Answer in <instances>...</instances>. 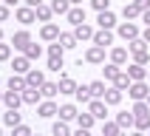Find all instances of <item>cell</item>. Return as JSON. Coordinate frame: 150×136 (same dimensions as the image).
Instances as JSON below:
<instances>
[{"label": "cell", "instance_id": "cell-1", "mask_svg": "<svg viewBox=\"0 0 150 136\" xmlns=\"http://www.w3.org/2000/svg\"><path fill=\"white\" fill-rule=\"evenodd\" d=\"M119 37L125 42H130V40H136V37H142V34H139V25L136 23H119Z\"/></svg>", "mask_w": 150, "mask_h": 136}, {"label": "cell", "instance_id": "cell-2", "mask_svg": "<svg viewBox=\"0 0 150 136\" xmlns=\"http://www.w3.org/2000/svg\"><path fill=\"white\" fill-rule=\"evenodd\" d=\"M127 93H130V99H147L150 88H147V82H144V79H139V82H130Z\"/></svg>", "mask_w": 150, "mask_h": 136}, {"label": "cell", "instance_id": "cell-3", "mask_svg": "<svg viewBox=\"0 0 150 136\" xmlns=\"http://www.w3.org/2000/svg\"><path fill=\"white\" fill-rule=\"evenodd\" d=\"M85 62H91V65L105 62V48H102V45H91V48L85 51Z\"/></svg>", "mask_w": 150, "mask_h": 136}, {"label": "cell", "instance_id": "cell-4", "mask_svg": "<svg viewBox=\"0 0 150 136\" xmlns=\"http://www.w3.org/2000/svg\"><path fill=\"white\" fill-rule=\"evenodd\" d=\"M14 14H17V20H20L23 25H31V23H37V11H34L31 6H20V8L14 11Z\"/></svg>", "mask_w": 150, "mask_h": 136}, {"label": "cell", "instance_id": "cell-5", "mask_svg": "<svg viewBox=\"0 0 150 136\" xmlns=\"http://www.w3.org/2000/svg\"><path fill=\"white\" fill-rule=\"evenodd\" d=\"M88 110L93 113V119H102V122H105V116H108V105H105V99H91V102H88Z\"/></svg>", "mask_w": 150, "mask_h": 136}, {"label": "cell", "instance_id": "cell-6", "mask_svg": "<svg viewBox=\"0 0 150 136\" xmlns=\"http://www.w3.org/2000/svg\"><path fill=\"white\" fill-rule=\"evenodd\" d=\"M11 68H14V74H28V71H31V59L25 57V54H20V57H14L11 59Z\"/></svg>", "mask_w": 150, "mask_h": 136}, {"label": "cell", "instance_id": "cell-7", "mask_svg": "<svg viewBox=\"0 0 150 136\" xmlns=\"http://www.w3.org/2000/svg\"><path fill=\"white\" fill-rule=\"evenodd\" d=\"M40 37H42L45 42H54V40H59V25H57V23H45V25L40 28Z\"/></svg>", "mask_w": 150, "mask_h": 136}, {"label": "cell", "instance_id": "cell-8", "mask_svg": "<svg viewBox=\"0 0 150 136\" xmlns=\"http://www.w3.org/2000/svg\"><path fill=\"white\" fill-rule=\"evenodd\" d=\"M93 45H102V48L113 45V34H110L108 28H99V31H93Z\"/></svg>", "mask_w": 150, "mask_h": 136}, {"label": "cell", "instance_id": "cell-9", "mask_svg": "<svg viewBox=\"0 0 150 136\" xmlns=\"http://www.w3.org/2000/svg\"><path fill=\"white\" fill-rule=\"evenodd\" d=\"M3 105L6 108H20L23 105V93L20 91H3Z\"/></svg>", "mask_w": 150, "mask_h": 136}, {"label": "cell", "instance_id": "cell-10", "mask_svg": "<svg viewBox=\"0 0 150 136\" xmlns=\"http://www.w3.org/2000/svg\"><path fill=\"white\" fill-rule=\"evenodd\" d=\"M127 76H130L133 82H139V79H147V65H139V62H130V65H127Z\"/></svg>", "mask_w": 150, "mask_h": 136}, {"label": "cell", "instance_id": "cell-11", "mask_svg": "<svg viewBox=\"0 0 150 136\" xmlns=\"http://www.w3.org/2000/svg\"><path fill=\"white\" fill-rule=\"evenodd\" d=\"M37 113H40L42 119H51V116H57V113H59V108H57L51 99H45V102H40V105H37Z\"/></svg>", "mask_w": 150, "mask_h": 136}, {"label": "cell", "instance_id": "cell-12", "mask_svg": "<svg viewBox=\"0 0 150 136\" xmlns=\"http://www.w3.org/2000/svg\"><path fill=\"white\" fill-rule=\"evenodd\" d=\"M31 42V34L28 31H14V37H11V48L17 51H25V45Z\"/></svg>", "mask_w": 150, "mask_h": 136}, {"label": "cell", "instance_id": "cell-13", "mask_svg": "<svg viewBox=\"0 0 150 136\" xmlns=\"http://www.w3.org/2000/svg\"><path fill=\"white\" fill-rule=\"evenodd\" d=\"M96 23H99V28H108V31H110V28L116 25V14L105 8V11H99V17H96Z\"/></svg>", "mask_w": 150, "mask_h": 136}, {"label": "cell", "instance_id": "cell-14", "mask_svg": "<svg viewBox=\"0 0 150 136\" xmlns=\"http://www.w3.org/2000/svg\"><path fill=\"white\" fill-rule=\"evenodd\" d=\"M74 37H76L79 42H82V40H93V25H88V23L74 25Z\"/></svg>", "mask_w": 150, "mask_h": 136}, {"label": "cell", "instance_id": "cell-15", "mask_svg": "<svg viewBox=\"0 0 150 136\" xmlns=\"http://www.w3.org/2000/svg\"><path fill=\"white\" fill-rule=\"evenodd\" d=\"M25 82L31 85V88H40V85L45 82V74H42L40 68H31V71H28V74H25Z\"/></svg>", "mask_w": 150, "mask_h": 136}, {"label": "cell", "instance_id": "cell-16", "mask_svg": "<svg viewBox=\"0 0 150 136\" xmlns=\"http://www.w3.org/2000/svg\"><path fill=\"white\" fill-rule=\"evenodd\" d=\"M68 23H74V25H79V23H85V8L82 6H71L68 8Z\"/></svg>", "mask_w": 150, "mask_h": 136}, {"label": "cell", "instance_id": "cell-17", "mask_svg": "<svg viewBox=\"0 0 150 136\" xmlns=\"http://www.w3.org/2000/svg\"><path fill=\"white\" fill-rule=\"evenodd\" d=\"M28 88V82H25L23 74H11L8 76V91H25Z\"/></svg>", "mask_w": 150, "mask_h": 136}, {"label": "cell", "instance_id": "cell-18", "mask_svg": "<svg viewBox=\"0 0 150 136\" xmlns=\"http://www.w3.org/2000/svg\"><path fill=\"white\" fill-rule=\"evenodd\" d=\"M23 93V102H28V105H40V88H31V85H28V88H25V91H20Z\"/></svg>", "mask_w": 150, "mask_h": 136}, {"label": "cell", "instance_id": "cell-19", "mask_svg": "<svg viewBox=\"0 0 150 136\" xmlns=\"http://www.w3.org/2000/svg\"><path fill=\"white\" fill-rule=\"evenodd\" d=\"M3 122H6L8 127H17L20 122H23V116H20V110H17V108H8L6 113H3Z\"/></svg>", "mask_w": 150, "mask_h": 136}, {"label": "cell", "instance_id": "cell-20", "mask_svg": "<svg viewBox=\"0 0 150 136\" xmlns=\"http://www.w3.org/2000/svg\"><path fill=\"white\" fill-rule=\"evenodd\" d=\"M74 96H76V102H82V105H88V102L93 99V93H91V88H88V85H76Z\"/></svg>", "mask_w": 150, "mask_h": 136}, {"label": "cell", "instance_id": "cell-21", "mask_svg": "<svg viewBox=\"0 0 150 136\" xmlns=\"http://www.w3.org/2000/svg\"><path fill=\"white\" fill-rule=\"evenodd\" d=\"M110 62H116V65H125L127 62V48L125 45H116V48L110 51Z\"/></svg>", "mask_w": 150, "mask_h": 136}, {"label": "cell", "instance_id": "cell-22", "mask_svg": "<svg viewBox=\"0 0 150 136\" xmlns=\"http://www.w3.org/2000/svg\"><path fill=\"white\" fill-rule=\"evenodd\" d=\"M76 42H79V40H76V37H74V31H59V45H62V48H76Z\"/></svg>", "mask_w": 150, "mask_h": 136}, {"label": "cell", "instance_id": "cell-23", "mask_svg": "<svg viewBox=\"0 0 150 136\" xmlns=\"http://www.w3.org/2000/svg\"><path fill=\"white\" fill-rule=\"evenodd\" d=\"M102 99H105V105H119V102H122V91L113 85V88H108V91H105V96H102Z\"/></svg>", "mask_w": 150, "mask_h": 136}, {"label": "cell", "instance_id": "cell-24", "mask_svg": "<svg viewBox=\"0 0 150 136\" xmlns=\"http://www.w3.org/2000/svg\"><path fill=\"white\" fill-rule=\"evenodd\" d=\"M122 14H125V20H136V17H142V8H139V6L133 3V0H130V3H125Z\"/></svg>", "mask_w": 150, "mask_h": 136}, {"label": "cell", "instance_id": "cell-25", "mask_svg": "<svg viewBox=\"0 0 150 136\" xmlns=\"http://www.w3.org/2000/svg\"><path fill=\"white\" fill-rule=\"evenodd\" d=\"M133 122H136L133 110H130V113H127V110H122V113H116V125H119V127H133Z\"/></svg>", "mask_w": 150, "mask_h": 136}, {"label": "cell", "instance_id": "cell-26", "mask_svg": "<svg viewBox=\"0 0 150 136\" xmlns=\"http://www.w3.org/2000/svg\"><path fill=\"white\" fill-rule=\"evenodd\" d=\"M93 122H96V119H93L91 110H85V113H76V125H79V127H88V130H91Z\"/></svg>", "mask_w": 150, "mask_h": 136}, {"label": "cell", "instance_id": "cell-27", "mask_svg": "<svg viewBox=\"0 0 150 136\" xmlns=\"http://www.w3.org/2000/svg\"><path fill=\"white\" fill-rule=\"evenodd\" d=\"M59 93H74L76 91V82H74V79H71V76H59Z\"/></svg>", "mask_w": 150, "mask_h": 136}, {"label": "cell", "instance_id": "cell-28", "mask_svg": "<svg viewBox=\"0 0 150 136\" xmlns=\"http://www.w3.org/2000/svg\"><path fill=\"white\" fill-rule=\"evenodd\" d=\"M40 93L45 96V99H51V96H57V93H59V85L57 82H42L40 85Z\"/></svg>", "mask_w": 150, "mask_h": 136}, {"label": "cell", "instance_id": "cell-29", "mask_svg": "<svg viewBox=\"0 0 150 136\" xmlns=\"http://www.w3.org/2000/svg\"><path fill=\"white\" fill-rule=\"evenodd\" d=\"M48 6H51V11H54V14H68L71 3H68V0H51Z\"/></svg>", "mask_w": 150, "mask_h": 136}, {"label": "cell", "instance_id": "cell-30", "mask_svg": "<svg viewBox=\"0 0 150 136\" xmlns=\"http://www.w3.org/2000/svg\"><path fill=\"white\" fill-rule=\"evenodd\" d=\"M34 11H37V20H40V23H48V20H51V14H54L48 3H42V6H37Z\"/></svg>", "mask_w": 150, "mask_h": 136}, {"label": "cell", "instance_id": "cell-31", "mask_svg": "<svg viewBox=\"0 0 150 136\" xmlns=\"http://www.w3.org/2000/svg\"><path fill=\"white\" fill-rule=\"evenodd\" d=\"M88 88H91L93 99H102V96H105V91H108V88H105V82H102V79H93V82L88 85Z\"/></svg>", "mask_w": 150, "mask_h": 136}, {"label": "cell", "instance_id": "cell-32", "mask_svg": "<svg viewBox=\"0 0 150 136\" xmlns=\"http://www.w3.org/2000/svg\"><path fill=\"white\" fill-rule=\"evenodd\" d=\"M23 54H25L28 59H40V57H42V45H37V42H28Z\"/></svg>", "mask_w": 150, "mask_h": 136}, {"label": "cell", "instance_id": "cell-33", "mask_svg": "<svg viewBox=\"0 0 150 136\" xmlns=\"http://www.w3.org/2000/svg\"><path fill=\"white\" fill-rule=\"evenodd\" d=\"M59 119H62V122L76 119V105H62V108H59Z\"/></svg>", "mask_w": 150, "mask_h": 136}, {"label": "cell", "instance_id": "cell-34", "mask_svg": "<svg viewBox=\"0 0 150 136\" xmlns=\"http://www.w3.org/2000/svg\"><path fill=\"white\" fill-rule=\"evenodd\" d=\"M130 82H133V79L127 76V71H122V74H119L116 79H113V85H116L119 91H127V88H130Z\"/></svg>", "mask_w": 150, "mask_h": 136}, {"label": "cell", "instance_id": "cell-35", "mask_svg": "<svg viewBox=\"0 0 150 136\" xmlns=\"http://www.w3.org/2000/svg\"><path fill=\"white\" fill-rule=\"evenodd\" d=\"M119 74H122V65H116V62L105 65V79H108V82H113V79H116Z\"/></svg>", "mask_w": 150, "mask_h": 136}, {"label": "cell", "instance_id": "cell-36", "mask_svg": "<svg viewBox=\"0 0 150 136\" xmlns=\"http://www.w3.org/2000/svg\"><path fill=\"white\" fill-rule=\"evenodd\" d=\"M119 130H122V127H119L116 122H108V119L102 122V136H119Z\"/></svg>", "mask_w": 150, "mask_h": 136}, {"label": "cell", "instance_id": "cell-37", "mask_svg": "<svg viewBox=\"0 0 150 136\" xmlns=\"http://www.w3.org/2000/svg\"><path fill=\"white\" fill-rule=\"evenodd\" d=\"M51 133H54V136H71L68 122H62V119H59V122H54V125H51Z\"/></svg>", "mask_w": 150, "mask_h": 136}, {"label": "cell", "instance_id": "cell-38", "mask_svg": "<svg viewBox=\"0 0 150 136\" xmlns=\"http://www.w3.org/2000/svg\"><path fill=\"white\" fill-rule=\"evenodd\" d=\"M133 62H139V65H147V62H150V51H147V48L133 51Z\"/></svg>", "mask_w": 150, "mask_h": 136}, {"label": "cell", "instance_id": "cell-39", "mask_svg": "<svg viewBox=\"0 0 150 136\" xmlns=\"http://www.w3.org/2000/svg\"><path fill=\"white\" fill-rule=\"evenodd\" d=\"M133 127H136V130H147V127H150V113H142V116H136Z\"/></svg>", "mask_w": 150, "mask_h": 136}, {"label": "cell", "instance_id": "cell-40", "mask_svg": "<svg viewBox=\"0 0 150 136\" xmlns=\"http://www.w3.org/2000/svg\"><path fill=\"white\" fill-rule=\"evenodd\" d=\"M142 113H150V105L144 99H136V105H133V116H142Z\"/></svg>", "mask_w": 150, "mask_h": 136}, {"label": "cell", "instance_id": "cell-41", "mask_svg": "<svg viewBox=\"0 0 150 136\" xmlns=\"http://www.w3.org/2000/svg\"><path fill=\"white\" fill-rule=\"evenodd\" d=\"M142 48H147V42L142 40V37H136V40H130V45H127V51L133 54V51H142Z\"/></svg>", "mask_w": 150, "mask_h": 136}, {"label": "cell", "instance_id": "cell-42", "mask_svg": "<svg viewBox=\"0 0 150 136\" xmlns=\"http://www.w3.org/2000/svg\"><path fill=\"white\" fill-rule=\"evenodd\" d=\"M62 51H65V48L59 45V40H54V42L48 45V57H62Z\"/></svg>", "mask_w": 150, "mask_h": 136}, {"label": "cell", "instance_id": "cell-43", "mask_svg": "<svg viewBox=\"0 0 150 136\" xmlns=\"http://www.w3.org/2000/svg\"><path fill=\"white\" fill-rule=\"evenodd\" d=\"M11 136H31V127L20 122V125H17V127H11Z\"/></svg>", "mask_w": 150, "mask_h": 136}, {"label": "cell", "instance_id": "cell-44", "mask_svg": "<svg viewBox=\"0 0 150 136\" xmlns=\"http://www.w3.org/2000/svg\"><path fill=\"white\" fill-rule=\"evenodd\" d=\"M6 59H11V45L0 42V62H6Z\"/></svg>", "mask_w": 150, "mask_h": 136}, {"label": "cell", "instance_id": "cell-45", "mask_svg": "<svg viewBox=\"0 0 150 136\" xmlns=\"http://www.w3.org/2000/svg\"><path fill=\"white\" fill-rule=\"evenodd\" d=\"M48 68L59 74V68H62V57H48Z\"/></svg>", "mask_w": 150, "mask_h": 136}, {"label": "cell", "instance_id": "cell-46", "mask_svg": "<svg viewBox=\"0 0 150 136\" xmlns=\"http://www.w3.org/2000/svg\"><path fill=\"white\" fill-rule=\"evenodd\" d=\"M108 3H110V0H91V6L96 8V11H105V8H108Z\"/></svg>", "mask_w": 150, "mask_h": 136}, {"label": "cell", "instance_id": "cell-47", "mask_svg": "<svg viewBox=\"0 0 150 136\" xmlns=\"http://www.w3.org/2000/svg\"><path fill=\"white\" fill-rule=\"evenodd\" d=\"M6 20H8V6L3 3V6H0V23H6Z\"/></svg>", "mask_w": 150, "mask_h": 136}, {"label": "cell", "instance_id": "cell-48", "mask_svg": "<svg viewBox=\"0 0 150 136\" xmlns=\"http://www.w3.org/2000/svg\"><path fill=\"white\" fill-rule=\"evenodd\" d=\"M133 3H136L139 8H142V11H144V8H150V0H133Z\"/></svg>", "mask_w": 150, "mask_h": 136}, {"label": "cell", "instance_id": "cell-49", "mask_svg": "<svg viewBox=\"0 0 150 136\" xmlns=\"http://www.w3.org/2000/svg\"><path fill=\"white\" fill-rule=\"evenodd\" d=\"M25 6H31V8H37V6H42V0H23Z\"/></svg>", "mask_w": 150, "mask_h": 136}, {"label": "cell", "instance_id": "cell-50", "mask_svg": "<svg viewBox=\"0 0 150 136\" xmlns=\"http://www.w3.org/2000/svg\"><path fill=\"white\" fill-rule=\"evenodd\" d=\"M142 40H144V42H147V45H150V25H147V28H144V31H142Z\"/></svg>", "mask_w": 150, "mask_h": 136}, {"label": "cell", "instance_id": "cell-51", "mask_svg": "<svg viewBox=\"0 0 150 136\" xmlns=\"http://www.w3.org/2000/svg\"><path fill=\"white\" fill-rule=\"evenodd\" d=\"M74 136H91V130H88V127H79V130H76Z\"/></svg>", "mask_w": 150, "mask_h": 136}, {"label": "cell", "instance_id": "cell-52", "mask_svg": "<svg viewBox=\"0 0 150 136\" xmlns=\"http://www.w3.org/2000/svg\"><path fill=\"white\" fill-rule=\"evenodd\" d=\"M142 20H144V23L150 25V8H144V11H142Z\"/></svg>", "mask_w": 150, "mask_h": 136}, {"label": "cell", "instance_id": "cell-53", "mask_svg": "<svg viewBox=\"0 0 150 136\" xmlns=\"http://www.w3.org/2000/svg\"><path fill=\"white\" fill-rule=\"evenodd\" d=\"M6 6H17V3H23V0H3Z\"/></svg>", "mask_w": 150, "mask_h": 136}, {"label": "cell", "instance_id": "cell-54", "mask_svg": "<svg viewBox=\"0 0 150 136\" xmlns=\"http://www.w3.org/2000/svg\"><path fill=\"white\" fill-rule=\"evenodd\" d=\"M68 3H71V6H82V0H68Z\"/></svg>", "mask_w": 150, "mask_h": 136}, {"label": "cell", "instance_id": "cell-55", "mask_svg": "<svg viewBox=\"0 0 150 136\" xmlns=\"http://www.w3.org/2000/svg\"><path fill=\"white\" fill-rule=\"evenodd\" d=\"M130 136H144V130H133V133H130Z\"/></svg>", "mask_w": 150, "mask_h": 136}, {"label": "cell", "instance_id": "cell-56", "mask_svg": "<svg viewBox=\"0 0 150 136\" xmlns=\"http://www.w3.org/2000/svg\"><path fill=\"white\" fill-rule=\"evenodd\" d=\"M0 42H3V25H0Z\"/></svg>", "mask_w": 150, "mask_h": 136}, {"label": "cell", "instance_id": "cell-57", "mask_svg": "<svg viewBox=\"0 0 150 136\" xmlns=\"http://www.w3.org/2000/svg\"><path fill=\"white\" fill-rule=\"evenodd\" d=\"M144 102H147V105H150V93H147V99H144Z\"/></svg>", "mask_w": 150, "mask_h": 136}, {"label": "cell", "instance_id": "cell-58", "mask_svg": "<svg viewBox=\"0 0 150 136\" xmlns=\"http://www.w3.org/2000/svg\"><path fill=\"white\" fill-rule=\"evenodd\" d=\"M0 102H3V91H0Z\"/></svg>", "mask_w": 150, "mask_h": 136}, {"label": "cell", "instance_id": "cell-59", "mask_svg": "<svg viewBox=\"0 0 150 136\" xmlns=\"http://www.w3.org/2000/svg\"><path fill=\"white\" fill-rule=\"evenodd\" d=\"M147 79H150V71H147Z\"/></svg>", "mask_w": 150, "mask_h": 136}, {"label": "cell", "instance_id": "cell-60", "mask_svg": "<svg viewBox=\"0 0 150 136\" xmlns=\"http://www.w3.org/2000/svg\"><path fill=\"white\" fill-rule=\"evenodd\" d=\"M31 136H40V133H31Z\"/></svg>", "mask_w": 150, "mask_h": 136}, {"label": "cell", "instance_id": "cell-61", "mask_svg": "<svg viewBox=\"0 0 150 136\" xmlns=\"http://www.w3.org/2000/svg\"><path fill=\"white\" fill-rule=\"evenodd\" d=\"M0 136H3V130H0Z\"/></svg>", "mask_w": 150, "mask_h": 136}]
</instances>
